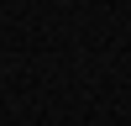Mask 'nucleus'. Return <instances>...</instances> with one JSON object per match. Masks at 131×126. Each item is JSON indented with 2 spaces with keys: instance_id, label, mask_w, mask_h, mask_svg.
<instances>
[]
</instances>
